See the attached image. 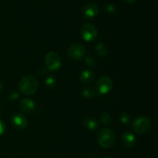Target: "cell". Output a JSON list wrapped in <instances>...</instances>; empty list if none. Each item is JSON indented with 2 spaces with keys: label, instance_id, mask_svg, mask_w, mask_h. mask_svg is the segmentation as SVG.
Here are the masks:
<instances>
[{
  "label": "cell",
  "instance_id": "obj_9",
  "mask_svg": "<svg viewBox=\"0 0 158 158\" xmlns=\"http://www.w3.org/2000/svg\"><path fill=\"white\" fill-rule=\"evenodd\" d=\"M99 7L94 3H89L86 5L83 9V14L86 19H91L95 17L98 14Z\"/></svg>",
  "mask_w": 158,
  "mask_h": 158
},
{
  "label": "cell",
  "instance_id": "obj_22",
  "mask_svg": "<svg viewBox=\"0 0 158 158\" xmlns=\"http://www.w3.org/2000/svg\"><path fill=\"white\" fill-rule=\"evenodd\" d=\"M19 97V94L17 93H12V94H10L9 96V98H10L11 100H15Z\"/></svg>",
  "mask_w": 158,
  "mask_h": 158
},
{
  "label": "cell",
  "instance_id": "obj_16",
  "mask_svg": "<svg viewBox=\"0 0 158 158\" xmlns=\"http://www.w3.org/2000/svg\"><path fill=\"white\" fill-rule=\"evenodd\" d=\"M100 120H101L102 123L104 125H109L111 123V117L110 114L108 113L104 112L101 114L100 115Z\"/></svg>",
  "mask_w": 158,
  "mask_h": 158
},
{
  "label": "cell",
  "instance_id": "obj_24",
  "mask_svg": "<svg viewBox=\"0 0 158 158\" xmlns=\"http://www.w3.org/2000/svg\"><path fill=\"white\" fill-rule=\"evenodd\" d=\"M2 90V84L0 83V93H1Z\"/></svg>",
  "mask_w": 158,
  "mask_h": 158
},
{
  "label": "cell",
  "instance_id": "obj_6",
  "mask_svg": "<svg viewBox=\"0 0 158 158\" xmlns=\"http://www.w3.org/2000/svg\"><path fill=\"white\" fill-rule=\"evenodd\" d=\"M81 34L83 40L89 42L93 41L97 37V29L95 26L91 23H86L83 25L81 28Z\"/></svg>",
  "mask_w": 158,
  "mask_h": 158
},
{
  "label": "cell",
  "instance_id": "obj_12",
  "mask_svg": "<svg viewBox=\"0 0 158 158\" xmlns=\"http://www.w3.org/2000/svg\"><path fill=\"white\" fill-rule=\"evenodd\" d=\"M94 80V73L90 70H86L83 71L81 74L80 75V81L83 84H89L92 83Z\"/></svg>",
  "mask_w": 158,
  "mask_h": 158
},
{
  "label": "cell",
  "instance_id": "obj_2",
  "mask_svg": "<svg viewBox=\"0 0 158 158\" xmlns=\"http://www.w3.org/2000/svg\"><path fill=\"white\" fill-rule=\"evenodd\" d=\"M98 143L102 148H110L114 146L116 140V136L114 131L109 128L102 129L97 135Z\"/></svg>",
  "mask_w": 158,
  "mask_h": 158
},
{
  "label": "cell",
  "instance_id": "obj_27",
  "mask_svg": "<svg viewBox=\"0 0 158 158\" xmlns=\"http://www.w3.org/2000/svg\"><path fill=\"white\" fill-rule=\"evenodd\" d=\"M58 158H60V157H58Z\"/></svg>",
  "mask_w": 158,
  "mask_h": 158
},
{
  "label": "cell",
  "instance_id": "obj_14",
  "mask_svg": "<svg viewBox=\"0 0 158 158\" xmlns=\"http://www.w3.org/2000/svg\"><path fill=\"white\" fill-rule=\"evenodd\" d=\"M96 52L100 56H105L107 54V47L103 43H100L96 46Z\"/></svg>",
  "mask_w": 158,
  "mask_h": 158
},
{
  "label": "cell",
  "instance_id": "obj_11",
  "mask_svg": "<svg viewBox=\"0 0 158 158\" xmlns=\"http://www.w3.org/2000/svg\"><path fill=\"white\" fill-rule=\"evenodd\" d=\"M122 141H123V144L125 148H131L135 144L136 137L132 133L125 132L122 136Z\"/></svg>",
  "mask_w": 158,
  "mask_h": 158
},
{
  "label": "cell",
  "instance_id": "obj_3",
  "mask_svg": "<svg viewBox=\"0 0 158 158\" xmlns=\"http://www.w3.org/2000/svg\"><path fill=\"white\" fill-rule=\"evenodd\" d=\"M151 126V120L146 117H138L132 123V128L137 134H144L148 132L150 130Z\"/></svg>",
  "mask_w": 158,
  "mask_h": 158
},
{
  "label": "cell",
  "instance_id": "obj_25",
  "mask_svg": "<svg viewBox=\"0 0 158 158\" xmlns=\"http://www.w3.org/2000/svg\"><path fill=\"white\" fill-rule=\"evenodd\" d=\"M88 158H96V157H94V156L91 155V156H89V157H88Z\"/></svg>",
  "mask_w": 158,
  "mask_h": 158
},
{
  "label": "cell",
  "instance_id": "obj_13",
  "mask_svg": "<svg viewBox=\"0 0 158 158\" xmlns=\"http://www.w3.org/2000/svg\"><path fill=\"white\" fill-rule=\"evenodd\" d=\"M83 125L89 131H95L99 127L97 120L96 119L93 118V117H86V118H85L84 120H83Z\"/></svg>",
  "mask_w": 158,
  "mask_h": 158
},
{
  "label": "cell",
  "instance_id": "obj_26",
  "mask_svg": "<svg viewBox=\"0 0 158 158\" xmlns=\"http://www.w3.org/2000/svg\"><path fill=\"white\" fill-rule=\"evenodd\" d=\"M105 158H113V157H105Z\"/></svg>",
  "mask_w": 158,
  "mask_h": 158
},
{
  "label": "cell",
  "instance_id": "obj_19",
  "mask_svg": "<svg viewBox=\"0 0 158 158\" xmlns=\"http://www.w3.org/2000/svg\"><path fill=\"white\" fill-rule=\"evenodd\" d=\"M120 120L123 124H128L131 122V117L126 113H122L120 114Z\"/></svg>",
  "mask_w": 158,
  "mask_h": 158
},
{
  "label": "cell",
  "instance_id": "obj_4",
  "mask_svg": "<svg viewBox=\"0 0 158 158\" xmlns=\"http://www.w3.org/2000/svg\"><path fill=\"white\" fill-rule=\"evenodd\" d=\"M45 64L49 70H56L61 66V59L56 52H50L45 57Z\"/></svg>",
  "mask_w": 158,
  "mask_h": 158
},
{
  "label": "cell",
  "instance_id": "obj_23",
  "mask_svg": "<svg viewBox=\"0 0 158 158\" xmlns=\"http://www.w3.org/2000/svg\"><path fill=\"white\" fill-rule=\"evenodd\" d=\"M137 1V0H125V2L129 3V4H134V3H135Z\"/></svg>",
  "mask_w": 158,
  "mask_h": 158
},
{
  "label": "cell",
  "instance_id": "obj_5",
  "mask_svg": "<svg viewBox=\"0 0 158 158\" xmlns=\"http://www.w3.org/2000/svg\"><path fill=\"white\" fill-rule=\"evenodd\" d=\"M113 82L110 77H103L97 81L96 88L99 94L104 95L108 94L112 89Z\"/></svg>",
  "mask_w": 158,
  "mask_h": 158
},
{
  "label": "cell",
  "instance_id": "obj_17",
  "mask_svg": "<svg viewBox=\"0 0 158 158\" xmlns=\"http://www.w3.org/2000/svg\"><path fill=\"white\" fill-rule=\"evenodd\" d=\"M46 85L48 88L49 89H52L56 85V80L52 76H49L46 80Z\"/></svg>",
  "mask_w": 158,
  "mask_h": 158
},
{
  "label": "cell",
  "instance_id": "obj_10",
  "mask_svg": "<svg viewBox=\"0 0 158 158\" xmlns=\"http://www.w3.org/2000/svg\"><path fill=\"white\" fill-rule=\"evenodd\" d=\"M19 108L26 114H31L35 109V103L29 98H25L20 101Z\"/></svg>",
  "mask_w": 158,
  "mask_h": 158
},
{
  "label": "cell",
  "instance_id": "obj_8",
  "mask_svg": "<svg viewBox=\"0 0 158 158\" xmlns=\"http://www.w3.org/2000/svg\"><path fill=\"white\" fill-rule=\"evenodd\" d=\"M12 122L13 126L18 130H24L28 124L26 117L21 114H14L12 116Z\"/></svg>",
  "mask_w": 158,
  "mask_h": 158
},
{
  "label": "cell",
  "instance_id": "obj_15",
  "mask_svg": "<svg viewBox=\"0 0 158 158\" xmlns=\"http://www.w3.org/2000/svg\"><path fill=\"white\" fill-rule=\"evenodd\" d=\"M83 96L87 99H93L96 96L95 89L92 87H86L83 90Z\"/></svg>",
  "mask_w": 158,
  "mask_h": 158
},
{
  "label": "cell",
  "instance_id": "obj_20",
  "mask_svg": "<svg viewBox=\"0 0 158 158\" xmlns=\"http://www.w3.org/2000/svg\"><path fill=\"white\" fill-rule=\"evenodd\" d=\"M86 65L89 66V67L93 68V67H94V66H95L97 62H96L95 58H94V56H89L86 57Z\"/></svg>",
  "mask_w": 158,
  "mask_h": 158
},
{
  "label": "cell",
  "instance_id": "obj_7",
  "mask_svg": "<svg viewBox=\"0 0 158 158\" xmlns=\"http://www.w3.org/2000/svg\"><path fill=\"white\" fill-rule=\"evenodd\" d=\"M86 55V49L80 44H73L68 49V56L72 60H80L84 58Z\"/></svg>",
  "mask_w": 158,
  "mask_h": 158
},
{
  "label": "cell",
  "instance_id": "obj_21",
  "mask_svg": "<svg viewBox=\"0 0 158 158\" xmlns=\"http://www.w3.org/2000/svg\"><path fill=\"white\" fill-rule=\"evenodd\" d=\"M5 124L3 123V122L0 120V136L2 135L5 133Z\"/></svg>",
  "mask_w": 158,
  "mask_h": 158
},
{
  "label": "cell",
  "instance_id": "obj_18",
  "mask_svg": "<svg viewBox=\"0 0 158 158\" xmlns=\"http://www.w3.org/2000/svg\"><path fill=\"white\" fill-rule=\"evenodd\" d=\"M103 10L107 14H114L116 12V7L112 4H105L103 6Z\"/></svg>",
  "mask_w": 158,
  "mask_h": 158
},
{
  "label": "cell",
  "instance_id": "obj_1",
  "mask_svg": "<svg viewBox=\"0 0 158 158\" xmlns=\"http://www.w3.org/2000/svg\"><path fill=\"white\" fill-rule=\"evenodd\" d=\"M19 88L25 95H32L37 91L38 83L35 77L32 76H25L20 80Z\"/></svg>",
  "mask_w": 158,
  "mask_h": 158
}]
</instances>
